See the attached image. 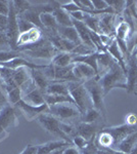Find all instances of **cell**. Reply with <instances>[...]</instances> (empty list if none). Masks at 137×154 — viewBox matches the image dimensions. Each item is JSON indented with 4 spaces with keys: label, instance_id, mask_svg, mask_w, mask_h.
<instances>
[{
    "label": "cell",
    "instance_id": "obj_1",
    "mask_svg": "<svg viewBox=\"0 0 137 154\" xmlns=\"http://www.w3.org/2000/svg\"><path fill=\"white\" fill-rule=\"evenodd\" d=\"M99 83L103 89V94L106 97L112 89L114 88H127V76L126 72L118 63H115L109 68L108 72L103 75L99 76Z\"/></svg>",
    "mask_w": 137,
    "mask_h": 154
},
{
    "label": "cell",
    "instance_id": "obj_2",
    "mask_svg": "<svg viewBox=\"0 0 137 154\" xmlns=\"http://www.w3.org/2000/svg\"><path fill=\"white\" fill-rule=\"evenodd\" d=\"M19 125L16 108L11 105H6L0 110V143L8 138L10 131Z\"/></svg>",
    "mask_w": 137,
    "mask_h": 154
},
{
    "label": "cell",
    "instance_id": "obj_3",
    "mask_svg": "<svg viewBox=\"0 0 137 154\" xmlns=\"http://www.w3.org/2000/svg\"><path fill=\"white\" fill-rule=\"evenodd\" d=\"M67 85H68L69 88L70 96L73 98L75 104L79 108L82 114L85 112L87 109L93 107L89 94L85 88V86H84L83 82L71 81V82H67Z\"/></svg>",
    "mask_w": 137,
    "mask_h": 154
},
{
    "label": "cell",
    "instance_id": "obj_4",
    "mask_svg": "<svg viewBox=\"0 0 137 154\" xmlns=\"http://www.w3.org/2000/svg\"><path fill=\"white\" fill-rule=\"evenodd\" d=\"M83 84L85 86V88L87 89V91H88L93 108L98 110L103 116H106V110L103 101L104 94H103V89L101 88L100 83H99V77L96 75L94 78L83 82Z\"/></svg>",
    "mask_w": 137,
    "mask_h": 154
},
{
    "label": "cell",
    "instance_id": "obj_5",
    "mask_svg": "<svg viewBox=\"0 0 137 154\" xmlns=\"http://www.w3.org/2000/svg\"><path fill=\"white\" fill-rule=\"evenodd\" d=\"M37 122L39 123L44 131H47L50 135L61 138V140H64L67 142L72 143V140L68 138L61 130V120H58L56 117H54L50 113H43L36 119Z\"/></svg>",
    "mask_w": 137,
    "mask_h": 154
},
{
    "label": "cell",
    "instance_id": "obj_6",
    "mask_svg": "<svg viewBox=\"0 0 137 154\" xmlns=\"http://www.w3.org/2000/svg\"><path fill=\"white\" fill-rule=\"evenodd\" d=\"M17 16L16 9L13 6V2L9 1V14L7 16V26L5 29V34L8 39L9 45L11 51H19L17 48V38L19 35V25H17Z\"/></svg>",
    "mask_w": 137,
    "mask_h": 154
},
{
    "label": "cell",
    "instance_id": "obj_7",
    "mask_svg": "<svg viewBox=\"0 0 137 154\" xmlns=\"http://www.w3.org/2000/svg\"><path fill=\"white\" fill-rule=\"evenodd\" d=\"M49 113L52 114L54 117H56L58 120L67 122L68 120L78 118L82 115L79 108L74 104H58L49 107Z\"/></svg>",
    "mask_w": 137,
    "mask_h": 154
},
{
    "label": "cell",
    "instance_id": "obj_8",
    "mask_svg": "<svg viewBox=\"0 0 137 154\" xmlns=\"http://www.w3.org/2000/svg\"><path fill=\"white\" fill-rule=\"evenodd\" d=\"M14 107L23 114L24 117L28 121L35 120V119H37L43 113H49V107L47 104H44V105L41 106H33L29 105L26 102L21 100Z\"/></svg>",
    "mask_w": 137,
    "mask_h": 154
},
{
    "label": "cell",
    "instance_id": "obj_9",
    "mask_svg": "<svg viewBox=\"0 0 137 154\" xmlns=\"http://www.w3.org/2000/svg\"><path fill=\"white\" fill-rule=\"evenodd\" d=\"M126 63V76L127 88L129 94H135V86L137 84V59L134 54H131L125 60Z\"/></svg>",
    "mask_w": 137,
    "mask_h": 154
},
{
    "label": "cell",
    "instance_id": "obj_10",
    "mask_svg": "<svg viewBox=\"0 0 137 154\" xmlns=\"http://www.w3.org/2000/svg\"><path fill=\"white\" fill-rule=\"evenodd\" d=\"M103 130L106 131H108L109 134V136L112 137V139H113V150H116L117 146H118L127 136L137 131L135 125H127V123L119 125V126H113V128H104Z\"/></svg>",
    "mask_w": 137,
    "mask_h": 154
},
{
    "label": "cell",
    "instance_id": "obj_11",
    "mask_svg": "<svg viewBox=\"0 0 137 154\" xmlns=\"http://www.w3.org/2000/svg\"><path fill=\"white\" fill-rule=\"evenodd\" d=\"M43 37V31L41 29L37 28V27H34L33 29L29 30L27 32H24V33H19V38H17V48L37 43Z\"/></svg>",
    "mask_w": 137,
    "mask_h": 154
},
{
    "label": "cell",
    "instance_id": "obj_12",
    "mask_svg": "<svg viewBox=\"0 0 137 154\" xmlns=\"http://www.w3.org/2000/svg\"><path fill=\"white\" fill-rule=\"evenodd\" d=\"M76 133L78 136L84 138L87 142L95 140L98 131V123H86V122H79L76 126Z\"/></svg>",
    "mask_w": 137,
    "mask_h": 154
},
{
    "label": "cell",
    "instance_id": "obj_13",
    "mask_svg": "<svg viewBox=\"0 0 137 154\" xmlns=\"http://www.w3.org/2000/svg\"><path fill=\"white\" fill-rule=\"evenodd\" d=\"M73 74L75 78L80 82H85L87 80L94 78L97 73L90 66L82 63H75L73 65Z\"/></svg>",
    "mask_w": 137,
    "mask_h": 154
},
{
    "label": "cell",
    "instance_id": "obj_14",
    "mask_svg": "<svg viewBox=\"0 0 137 154\" xmlns=\"http://www.w3.org/2000/svg\"><path fill=\"white\" fill-rule=\"evenodd\" d=\"M116 29V14L99 16V34L115 36Z\"/></svg>",
    "mask_w": 137,
    "mask_h": 154
},
{
    "label": "cell",
    "instance_id": "obj_15",
    "mask_svg": "<svg viewBox=\"0 0 137 154\" xmlns=\"http://www.w3.org/2000/svg\"><path fill=\"white\" fill-rule=\"evenodd\" d=\"M72 22H73V26L75 27V29L77 30V33H78L79 38H80L82 43L85 44L88 48L96 51L95 46L92 43L91 38H90V30L87 28L86 25L84 24L83 22L76 21V20H74V19H72Z\"/></svg>",
    "mask_w": 137,
    "mask_h": 154
},
{
    "label": "cell",
    "instance_id": "obj_16",
    "mask_svg": "<svg viewBox=\"0 0 137 154\" xmlns=\"http://www.w3.org/2000/svg\"><path fill=\"white\" fill-rule=\"evenodd\" d=\"M116 63L115 59L109 54L108 51L104 53H97V67H98V73L97 76L103 75L106 72L109 70L112 66Z\"/></svg>",
    "mask_w": 137,
    "mask_h": 154
},
{
    "label": "cell",
    "instance_id": "obj_17",
    "mask_svg": "<svg viewBox=\"0 0 137 154\" xmlns=\"http://www.w3.org/2000/svg\"><path fill=\"white\" fill-rule=\"evenodd\" d=\"M67 146H72L71 143L64 140H56L50 141L41 145H37V153L36 154H50L53 151L61 148H66Z\"/></svg>",
    "mask_w": 137,
    "mask_h": 154
},
{
    "label": "cell",
    "instance_id": "obj_18",
    "mask_svg": "<svg viewBox=\"0 0 137 154\" xmlns=\"http://www.w3.org/2000/svg\"><path fill=\"white\" fill-rule=\"evenodd\" d=\"M44 95H45V94L42 93L40 89L35 88L32 89V91H30L27 94H25L22 100L24 102H26L27 104H29V105L41 106V105L46 104L45 99H44Z\"/></svg>",
    "mask_w": 137,
    "mask_h": 154
},
{
    "label": "cell",
    "instance_id": "obj_19",
    "mask_svg": "<svg viewBox=\"0 0 137 154\" xmlns=\"http://www.w3.org/2000/svg\"><path fill=\"white\" fill-rule=\"evenodd\" d=\"M31 74L35 86L38 89H40L42 93L45 94L46 89L51 81L47 78L44 72L42 71V69H33V70H31Z\"/></svg>",
    "mask_w": 137,
    "mask_h": 154
},
{
    "label": "cell",
    "instance_id": "obj_20",
    "mask_svg": "<svg viewBox=\"0 0 137 154\" xmlns=\"http://www.w3.org/2000/svg\"><path fill=\"white\" fill-rule=\"evenodd\" d=\"M106 51L111 54L112 57L115 59V61L120 65L123 70L126 72V63H125V58H124V54L122 53L121 48H119V44L116 40V37L113 41L111 42L109 45L106 46Z\"/></svg>",
    "mask_w": 137,
    "mask_h": 154
},
{
    "label": "cell",
    "instance_id": "obj_21",
    "mask_svg": "<svg viewBox=\"0 0 137 154\" xmlns=\"http://www.w3.org/2000/svg\"><path fill=\"white\" fill-rule=\"evenodd\" d=\"M57 34L64 39L73 42L76 45H79L82 42L79 38V35L77 33V30L75 29L74 26L71 27H58L57 29Z\"/></svg>",
    "mask_w": 137,
    "mask_h": 154
},
{
    "label": "cell",
    "instance_id": "obj_22",
    "mask_svg": "<svg viewBox=\"0 0 137 154\" xmlns=\"http://www.w3.org/2000/svg\"><path fill=\"white\" fill-rule=\"evenodd\" d=\"M136 143H137V131L127 136L126 138L117 146L116 150L119 151V152L125 153V154H130L131 150L133 149Z\"/></svg>",
    "mask_w": 137,
    "mask_h": 154
},
{
    "label": "cell",
    "instance_id": "obj_23",
    "mask_svg": "<svg viewBox=\"0 0 137 154\" xmlns=\"http://www.w3.org/2000/svg\"><path fill=\"white\" fill-rule=\"evenodd\" d=\"M40 21L46 33H57L58 25L56 23V20L52 14H40ZM43 31V32H44Z\"/></svg>",
    "mask_w": 137,
    "mask_h": 154
},
{
    "label": "cell",
    "instance_id": "obj_24",
    "mask_svg": "<svg viewBox=\"0 0 137 154\" xmlns=\"http://www.w3.org/2000/svg\"><path fill=\"white\" fill-rule=\"evenodd\" d=\"M53 17L56 20V23L58 27H71L73 26V22H72V18L70 16L69 12L64 11L61 6L57 7L52 12Z\"/></svg>",
    "mask_w": 137,
    "mask_h": 154
},
{
    "label": "cell",
    "instance_id": "obj_25",
    "mask_svg": "<svg viewBox=\"0 0 137 154\" xmlns=\"http://www.w3.org/2000/svg\"><path fill=\"white\" fill-rule=\"evenodd\" d=\"M82 63L90 66L96 73H98V67H97V53H93L87 56H74L73 64Z\"/></svg>",
    "mask_w": 137,
    "mask_h": 154
},
{
    "label": "cell",
    "instance_id": "obj_26",
    "mask_svg": "<svg viewBox=\"0 0 137 154\" xmlns=\"http://www.w3.org/2000/svg\"><path fill=\"white\" fill-rule=\"evenodd\" d=\"M45 95H61V96H69V88L67 82H57L53 81L50 82L46 89Z\"/></svg>",
    "mask_w": 137,
    "mask_h": 154
},
{
    "label": "cell",
    "instance_id": "obj_27",
    "mask_svg": "<svg viewBox=\"0 0 137 154\" xmlns=\"http://www.w3.org/2000/svg\"><path fill=\"white\" fill-rule=\"evenodd\" d=\"M74 54L71 53H58L54 56L50 63L55 67H68L73 64Z\"/></svg>",
    "mask_w": 137,
    "mask_h": 154
},
{
    "label": "cell",
    "instance_id": "obj_28",
    "mask_svg": "<svg viewBox=\"0 0 137 154\" xmlns=\"http://www.w3.org/2000/svg\"><path fill=\"white\" fill-rule=\"evenodd\" d=\"M44 99H45V103L48 105V107L54 106V105H58V104H64V103H69V104H75V102L73 100L71 96H61V95H44Z\"/></svg>",
    "mask_w": 137,
    "mask_h": 154
},
{
    "label": "cell",
    "instance_id": "obj_29",
    "mask_svg": "<svg viewBox=\"0 0 137 154\" xmlns=\"http://www.w3.org/2000/svg\"><path fill=\"white\" fill-rule=\"evenodd\" d=\"M103 115L99 112L98 110H96L95 108L91 107V108L87 109V110L82 114V122H86V123H94L97 122L99 119H101Z\"/></svg>",
    "mask_w": 137,
    "mask_h": 154
},
{
    "label": "cell",
    "instance_id": "obj_30",
    "mask_svg": "<svg viewBox=\"0 0 137 154\" xmlns=\"http://www.w3.org/2000/svg\"><path fill=\"white\" fill-rule=\"evenodd\" d=\"M6 93V100L9 103V105L16 106L19 101L23 99V93L19 86H14L10 89H8Z\"/></svg>",
    "mask_w": 137,
    "mask_h": 154
},
{
    "label": "cell",
    "instance_id": "obj_31",
    "mask_svg": "<svg viewBox=\"0 0 137 154\" xmlns=\"http://www.w3.org/2000/svg\"><path fill=\"white\" fill-rule=\"evenodd\" d=\"M83 23L90 31L99 34V16H91L89 14H86Z\"/></svg>",
    "mask_w": 137,
    "mask_h": 154
},
{
    "label": "cell",
    "instance_id": "obj_32",
    "mask_svg": "<svg viewBox=\"0 0 137 154\" xmlns=\"http://www.w3.org/2000/svg\"><path fill=\"white\" fill-rule=\"evenodd\" d=\"M106 2H108L109 6H111L114 9L115 14H121L125 11L126 1H124V0H109Z\"/></svg>",
    "mask_w": 137,
    "mask_h": 154
},
{
    "label": "cell",
    "instance_id": "obj_33",
    "mask_svg": "<svg viewBox=\"0 0 137 154\" xmlns=\"http://www.w3.org/2000/svg\"><path fill=\"white\" fill-rule=\"evenodd\" d=\"M93 53H97V51L90 48H88L85 44L81 43V44H79V45H77L71 54H74V56H87V54H90Z\"/></svg>",
    "mask_w": 137,
    "mask_h": 154
},
{
    "label": "cell",
    "instance_id": "obj_34",
    "mask_svg": "<svg viewBox=\"0 0 137 154\" xmlns=\"http://www.w3.org/2000/svg\"><path fill=\"white\" fill-rule=\"evenodd\" d=\"M17 25H19V33H24V32H27L29 31V30L33 29L34 28V25L29 23L28 21H26V20L22 19L19 17V19H17Z\"/></svg>",
    "mask_w": 137,
    "mask_h": 154
},
{
    "label": "cell",
    "instance_id": "obj_35",
    "mask_svg": "<svg viewBox=\"0 0 137 154\" xmlns=\"http://www.w3.org/2000/svg\"><path fill=\"white\" fill-rule=\"evenodd\" d=\"M72 143L74 144L75 147L78 148L79 150L81 151V150H83V149L85 148L87 145H88V143H89V142H87L85 139L82 138L81 136L76 135L73 139H72Z\"/></svg>",
    "mask_w": 137,
    "mask_h": 154
},
{
    "label": "cell",
    "instance_id": "obj_36",
    "mask_svg": "<svg viewBox=\"0 0 137 154\" xmlns=\"http://www.w3.org/2000/svg\"><path fill=\"white\" fill-rule=\"evenodd\" d=\"M91 1H92V5H93V8H94L93 11H95V12L103 11L109 7V4L106 0H91Z\"/></svg>",
    "mask_w": 137,
    "mask_h": 154
},
{
    "label": "cell",
    "instance_id": "obj_37",
    "mask_svg": "<svg viewBox=\"0 0 137 154\" xmlns=\"http://www.w3.org/2000/svg\"><path fill=\"white\" fill-rule=\"evenodd\" d=\"M11 51L8 39L4 31H0V51Z\"/></svg>",
    "mask_w": 137,
    "mask_h": 154
},
{
    "label": "cell",
    "instance_id": "obj_38",
    "mask_svg": "<svg viewBox=\"0 0 137 154\" xmlns=\"http://www.w3.org/2000/svg\"><path fill=\"white\" fill-rule=\"evenodd\" d=\"M61 7L64 9V11H66L67 12H69V14H72V12L81 11L80 7H79L74 2V0H72V1H70V2H66V3H64V4H61Z\"/></svg>",
    "mask_w": 137,
    "mask_h": 154
},
{
    "label": "cell",
    "instance_id": "obj_39",
    "mask_svg": "<svg viewBox=\"0 0 137 154\" xmlns=\"http://www.w3.org/2000/svg\"><path fill=\"white\" fill-rule=\"evenodd\" d=\"M97 151H98V148H97L96 144H95V140L90 141L88 143V145L86 146L83 150H81L80 152L81 154H97Z\"/></svg>",
    "mask_w": 137,
    "mask_h": 154
},
{
    "label": "cell",
    "instance_id": "obj_40",
    "mask_svg": "<svg viewBox=\"0 0 137 154\" xmlns=\"http://www.w3.org/2000/svg\"><path fill=\"white\" fill-rule=\"evenodd\" d=\"M9 14V1H2L0 0V14L7 17Z\"/></svg>",
    "mask_w": 137,
    "mask_h": 154
},
{
    "label": "cell",
    "instance_id": "obj_41",
    "mask_svg": "<svg viewBox=\"0 0 137 154\" xmlns=\"http://www.w3.org/2000/svg\"><path fill=\"white\" fill-rule=\"evenodd\" d=\"M37 153V145H33V144H29L23 149L19 154H36Z\"/></svg>",
    "mask_w": 137,
    "mask_h": 154
},
{
    "label": "cell",
    "instance_id": "obj_42",
    "mask_svg": "<svg viewBox=\"0 0 137 154\" xmlns=\"http://www.w3.org/2000/svg\"><path fill=\"white\" fill-rule=\"evenodd\" d=\"M64 154H81L80 150L73 146H69L64 149Z\"/></svg>",
    "mask_w": 137,
    "mask_h": 154
},
{
    "label": "cell",
    "instance_id": "obj_43",
    "mask_svg": "<svg viewBox=\"0 0 137 154\" xmlns=\"http://www.w3.org/2000/svg\"><path fill=\"white\" fill-rule=\"evenodd\" d=\"M126 120H127V125H135L136 122H137V117H136V115L134 113H131V114H129V115L127 116Z\"/></svg>",
    "mask_w": 137,
    "mask_h": 154
},
{
    "label": "cell",
    "instance_id": "obj_44",
    "mask_svg": "<svg viewBox=\"0 0 137 154\" xmlns=\"http://www.w3.org/2000/svg\"><path fill=\"white\" fill-rule=\"evenodd\" d=\"M7 26V17L0 14V31H5Z\"/></svg>",
    "mask_w": 137,
    "mask_h": 154
},
{
    "label": "cell",
    "instance_id": "obj_45",
    "mask_svg": "<svg viewBox=\"0 0 137 154\" xmlns=\"http://www.w3.org/2000/svg\"><path fill=\"white\" fill-rule=\"evenodd\" d=\"M64 148H61V149H57V150L53 151V152H51L50 154H64Z\"/></svg>",
    "mask_w": 137,
    "mask_h": 154
},
{
    "label": "cell",
    "instance_id": "obj_46",
    "mask_svg": "<svg viewBox=\"0 0 137 154\" xmlns=\"http://www.w3.org/2000/svg\"><path fill=\"white\" fill-rule=\"evenodd\" d=\"M130 154H137V143L135 144V146L133 147V149L131 150Z\"/></svg>",
    "mask_w": 137,
    "mask_h": 154
},
{
    "label": "cell",
    "instance_id": "obj_47",
    "mask_svg": "<svg viewBox=\"0 0 137 154\" xmlns=\"http://www.w3.org/2000/svg\"><path fill=\"white\" fill-rule=\"evenodd\" d=\"M135 94H137V84H136V86H135Z\"/></svg>",
    "mask_w": 137,
    "mask_h": 154
},
{
    "label": "cell",
    "instance_id": "obj_48",
    "mask_svg": "<svg viewBox=\"0 0 137 154\" xmlns=\"http://www.w3.org/2000/svg\"><path fill=\"white\" fill-rule=\"evenodd\" d=\"M135 7H136V11H137V1H135Z\"/></svg>",
    "mask_w": 137,
    "mask_h": 154
},
{
    "label": "cell",
    "instance_id": "obj_49",
    "mask_svg": "<svg viewBox=\"0 0 137 154\" xmlns=\"http://www.w3.org/2000/svg\"><path fill=\"white\" fill-rule=\"evenodd\" d=\"M135 56H136V59H137V53L135 54Z\"/></svg>",
    "mask_w": 137,
    "mask_h": 154
}]
</instances>
